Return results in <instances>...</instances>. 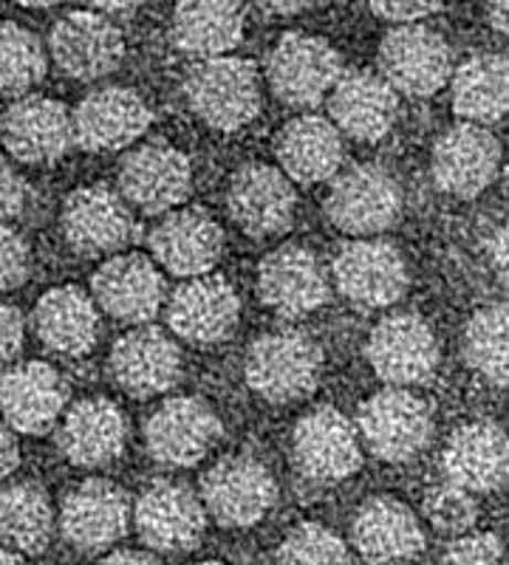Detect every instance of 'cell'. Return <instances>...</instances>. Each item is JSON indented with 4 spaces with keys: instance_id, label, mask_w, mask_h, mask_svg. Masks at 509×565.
Here are the masks:
<instances>
[{
    "instance_id": "db71d44e",
    "label": "cell",
    "mask_w": 509,
    "mask_h": 565,
    "mask_svg": "<svg viewBox=\"0 0 509 565\" xmlns=\"http://www.w3.org/2000/svg\"><path fill=\"white\" fill-rule=\"evenodd\" d=\"M199 565H224V563H199Z\"/></svg>"
},
{
    "instance_id": "52a82bcc",
    "label": "cell",
    "mask_w": 509,
    "mask_h": 565,
    "mask_svg": "<svg viewBox=\"0 0 509 565\" xmlns=\"http://www.w3.org/2000/svg\"><path fill=\"white\" fill-rule=\"evenodd\" d=\"M380 74L396 94L433 97L453 74L450 45L422 23H400L380 43Z\"/></svg>"
},
{
    "instance_id": "d6986e66",
    "label": "cell",
    "mask_w": 509,
    "mask_h": 565,
    "mask_svg": "<svg viewBox=\"0 0 509 565\" xmlns=\"http://www.w3.org/2000/svg\"><path fill=\"white\" fill-rule=\"evenodd\" d=\"M258 295L269 311L286 320L315 315L329 302V277L304 246H280L258 269Z\"/></svg>"
},
{
    "instance_id": "7dc6e473",
    "label": "cell",
    "mask_w": 509,
    "mask_h": 565,
    "mask_svg": "<svg viewBox=\"0 0 509 565\" xmlns=\"http://www.w3.org/2000/svg\"><path fill=\"white\" fill-rule=\"evenodd\" d=\"M490 257L498 275H507V230L503 226H498L490 235Z\"/></svg>"
},
{
    "instance_id": "7a4b0ae2",
    "label": "cell",
    "mask_w": 509,
    "mask_h": 565,
    "mask_svg": "<svg viewBox=\"0 0 509 565\" xmlns=\"http://www.w3.org/2000/svg\"><path fill=\"white\" fill-rule=\"evenodd\" d=\"M322 353L300 331H275L252 342L246 353V385L269 405H289L309 396L320 382Z\"/></svg>"
},
{
    "instance_id": "f5cc1de1",
    "label": "cell",
    "mask_w": 509,
    "mask_h": 565,
    "mask_svg": "<svg viewBox=\"0 0 509 565\" xmlns=\"http://www.w3.org/2000/svg\"><path fill=\"white\" fill-rule=\"evenodd\" d=\"M14 3H20V7H29V9H49V7H54V3H60V0H14Z\"/></svg>"
},
{
    "instance_id": "5bb4252c",
    "label": "cell",
    "mask_w": 509,
    "mask_h": 565,
    "mask_svg": "<svg viewBox=\"0 0 509 565\" xmlns=\"http://www.w3.org/2000/svg\"><path fill=\"white\" fill-rule=\"evenodd\" d=\"M221 438L213 407L195 396L168 398L145 427V447L161 467H195Z\"/></svg>"
},
{
    "instance_id": "d590c367",
    "label": "cell",
    "mask_w": 509,
    "mask_h": 565,
    "mask_svg": "<svg viewBox=\"0 0 509 565\" xmlns=\"http://www.w3.org/2000/svg\"><path fill=\"white\" fill-rule=\"evenodd\" d=\"M462 351L473 371L492 387L507 385V309L503 302L481 306L467 320Z\"/></svg>"
},
{
    "instance_id": "f1b7e54d",
    "label": "cell",
    "mask_w": 509,
    "mask_h": 565,
    "mask_svg": "<svg viewBox=\"0 0 509 565\" xmlns=\"http://www.w3.org/2000/svg\"><path fill=\"white\" fill-rule=\"evenodd\" d=\"M110 376L134 398L168 393L181 376V351L159 328H134L110 351Z\"/></svg>"
},
{
    "instance_id": "cb8c5ba5",
    "label": "cell",
    "mask_w": 509,
    "mask_h": 565,
    "mask_svg": "<svg viewBox=\"0 0 509 565\" xmlns=\"http://www.w3.org/2000/svg\"><path fill=\"white\" fill-rule=\"evenodd\" d=\"M331 122L360 141H380L400 119V94L382 74L365 68H342L329 90Z\"/></svg>"
},
{
    "instance_id": "4dcf8cb0",
    "label": "cell",
    "mask_w": 509,
    "mask_h": 565,
    "mask_svg": "<svg viewBox=\"0 0 509 565\" xmlns=\"http://www.w3.org/2000/svg\"><path fill=\"white\" fill-rule=\"evenodd\" d=\"M280 173L300 184L329 181L342 164V136L326 116L306 114L286 125L275 139Z\"/></svg>"
},
{
    "instance_id": "74e56055",
    "label": "cell",
    "mask_w": 509,
    "mask_h": 565,
    "mask_svg": "<svg viewBox=\"0 0 509 565\" xmlns=\"http://www.w3.org/2000/svg\"><path fill=\"white\" fill-rule=\"evenodd\" d=\"M277 565H354L340 534L320 523H300L277 548Z\"/></svg>"
},
{
    "instance_id": "2e32d148",
    "label": "cell",
    "mask_w": 509,
    "mask_h": 565,
    "mask_svg": "<svg viewBox=\"0 0 509 565\" xmlns=\"http://www.w3.org/2000/svg\"><path fill=\"white\" fill-rule=\"evenodd\" d=\"M74 145L88 153L130 148L153 125V110L136 90L108 85L91 90L72 114Z\"/></svg>"
},
{
    "instance_id": "f35d334b",
    "label": "cell",
    "mask_w": 509,
    "mask_h": 565,
    "mask_svg": "<svg viewBox=\"0 0 509 565\" xmlns=\"http://www.w3.org/2000/svg\"><path fill=\"white\" fill-rule=\"evenodd\" d=\"M422 512L436 532L456 534V537L470 532L478 521L476 494L453 483L450 478L427 487L425 498H422Z\"/></svg>"
},
{
    "instance_id": "8d00e7d4",
    "label": "cell",
    "mask_w": 509,
    "mask_h": 565,
    "mask_svg": "<svg viewBox=\"0 0 509 565\" xmlns=\"http://www.w3.org/2000/svg\"><path fill=\"white\" fill-rule=\"evenodd\" d=\"M45 77L40 40L18 23H0V94H23Z\"/></svg>"
},
{
    "instance_id": "ee69618b",
    "label": "cell",
    "mask_w": 509,
    "mask_h": 565,
    "mask_svg": "<svg viewBox=\"0 0 509 565\" xmlns=\"http://www.w3.org/2000/svg\"><path fill=\"white\" fill-rule=\"evenodd\" d=\"M23 317L14 306L0 300V367L9 365V362L18 356V351L23 348Z\"/></svg>"
},
{
    "instance_id": "f6af8a7d",
    "label": "cell",
    "mask_w": 509,
    "mask_h": 565,
    "mask_svg": "<svg viewBox=\"0 0 509 565\" xmlns=\"http://www.w3.org/2000/svg\"><path fill=\"white\" fill-rule=\"evenodd\" d=\"M18 463H20L18 441H14V436L9 433V427L0 424V481H3L7 476H12L14 469H18Z\"/></svg>"
},
{
    "instance_id": "8fae6325",
    "label": "cell",
    "mask_w": 509,
    "mask_h": 565,
    "mask_svg": "<svg viewBox=\"0 0 509 565\" xmlns=\"http://www.w3.org/2000/svg\"><path fill=\"white\" fill-rule=\"evenodd\" d=\"M139 540L150 552L188 554L204 537L206 512L201 498L181 483L153 481L130 507Z\"/></svg>"
},
{
    "instance_id": "ffe728a7",
    "label": "cell",
    "mask_w": 509,
    "mask_h": 565,
    "mask_svg": "<svg viewBox=\"0 0 509 565\" xmlns=\"http://www.w3.org/2000/svg\"><path fill=\"white\" fill-rule=\"evenodd\" d=\"M291 456L311 481H342L362 467L354 424L335 407H317L300 418L291 438Z\"/></svg>"
},
{
    "instance_id": "5b68a950",
    "label": "cell",
    "mask_w": 509,
    "mask_h": 565,
    "mask_svg": "<svg viewBox=\"0 0 509 565\" xmlns=\"http://www.w3.org/2000/svg\"><path fill=\"white\" fill-rule=\"evenodd\" d=\"M357 424L368 450L388 463L411 461L433 438L431 407L405 387H388L362 402Z\"/></svg>"
},
{
    "instance_id": "484cf974",
    "label": "cell",
    "mask_w": 509,
    "mask_h": 565,
    "mask_svg": "<svg viewBox=\"0 0 509 565\" xmlns=\"http://www.w3.org/2000/svg\"><path fill=\"white\" fill-rule=\"evenodd\" d=\"M57 447L74 467L99 469L117 461L128 441V418L110 398H79L60 416Z\"/></svg>"
},
{
    "instance_id": "ab89813d",
    "label": "cell",
    "mask_w": 509,
    "mask_h": 565,
    "mask_svg": "<svg viewBox=\"0 0 509 565\" xmlns=\"http://www.w3.org/2000/svg\"><path fill=\"white\" fill-rule=\"evenodd\" d=\"M438 565H507L503 540L492 532L458 534L445 548Z\"/></svg>"
},
{
    "instance_id": "3957f363",
    "label": "cell",
    "mask_w": 509,
    "mask_h": 565,
    "mask_svg": "<svg viewBox=\"0 0 509 565\" xmlns=\"http://www.w3.org/2000/svg\"><path fill=\"white\" fill-rule=\"evenodd\" d=\"M326 215L346 235H380L402 215V186L380 164H354L331 175Z\"/></svg>"
},
{
    "instance_id": "f546056e",
    "label": "cell",
    "mask_w": 509,
    "mask_h": 565,
    "mask_svg": "<svg viewBox=\"0 0 509 565\" xmlns=\"http://www.w3.org/2000/svg\"><path fill=\"white\" fill-rule=\"evenodd\" d=\"M445 476L473 494H490L507 483V433L498 422L462 424L445 447Z\"/></svg>"
},
{
    "instance_id": "b9f144b4",
    "label": "cell",
    "mask_w": 509,
    "mask_h": 565,
    "mask_svg": "<svg viewBox=\"0 0 509 565\" xmlns=\"http://www.w3.org/2000/svg\"><path fill=\"white\" fill-rule=\"evenodd\" d=\"M445 0H368V7L377 18L388 20V23H420V20L431 18L433 12L442 9Z\"/></svg>"
},
{
    "instance_id": "6da1fadb",
    "label": "cell",
    "mask_w": 509,
    "mask_h": 565,
    "mask_svg": "<svg viewBox=\"0 0 509 565\" xmlns=\"http://www.w3.org/2000/svg\"><path fill=\"white\" fill-rule=\"evenodd\" d=\"M184 99L201 122L233 134L261 114V79L244 57H206L184 77Z\"/></svg>"
},
{
    "instance_id": "836d02e7",
    "label": "cell",
    "mask_w": 509,
    "mask_h": 565,
    "mask_svg": "<svg viewBox=\"0 0 509 565\" xmlns=\"http://www.w3.org/2000/svg\"><path fill=\"white\" fill-rule=\"evenodd\" d=\"M507 57L496 52H481L467 57L450 74L453 110L462 122L498 125L507 116Z\"/></svg>"
},
{
    "instance_id": "603a6c76",
    "label": "cell",
    "mask_w": 509,
    "mask_h": 565,
    "mask_svg": "<svg viewBox=\"0 0 509 565\" xmlns=\"http://www.w3.org/2000/svg\"><path fill=\"white\" fill-rule=\"evenodd\" d=\"M226 206L252 238L284 235L295 221L297 193L291 181L269 164H246L230 181Z\"/></svg>"
},
{
    "instance_id": "ac0fdd59",
    "label": "cell",
    "mask_w": 509,
    "mask_h": 565,
    "mask_svg": "<svg viewBox=\"0 0 509 565\" xmlns=\"http://www.w3.org/2000/svg\"><path fill=\"white\" fill-rule=\"evenodd\" d=\"M130 498L110 481H83L60 503V534L74 548L103 552L128 534Z\"/></svg>"
},
{
    "instance_id": "d6a6232c",
    "label": "cell",
    "mask_w": 509,
    "mask_h": 565,
    "mask_svg": "<svg viewBox=\"0 0 509 565\" xmlns=\"http://www.w3.org/2000/svg\"><path fill=\"white\" fill-rule=\"evenodd\" d=\"M34 331L45 348L63 356H85L97 345V302L77 286L45 291L34 309Z\"/></svg>"
},
{
    "instance_id": "681fc988",
    "label": "cell",
    "mask_w": 509,
    "mask_h": 565,
    "mask_svg": "<svg viewBox=\"0 0 509 565\" xmlns=\"http://www.w3.org/2000/svg\"><path fill=\"white\" fill-rule=\"evenodd\" d=\"M487 20L496 34H507V0H484Z\"/></svg>"
},
{
    "instance_id": "9a60e30c",
    "label": "cell",
    "mask_w": 509,
    "mask_h": 565,
    "mask_svg": "<svg viewBox=\"0 0 509 565\" xmlns=\"http://www.w3.org/2000/svg\"><path fill=\"white\" fill-rule=\"evenodd\" d=\"M49 52L65 77L94 83L123 65L125 40L103 12H72L54 23Z\"/></svg>"
},
{
    "instance_id": "d4e9b609",
    "label": "cell",
    "mask_w": 509,
    "mask_h": 565,
    "mask_svg": "<svg viewBox=\"0 0 509 565\" xmlns=\"http://www.w3.org/2000/svg\"><path fill=\"white\" fill-rule=\"evenodd\" d=\"M94 302L105 315L130 326H145L165 306V280L153 260L142 255H117L91 277Z\"/></svg>"
},
{
    "instance_id": "83f0119b",
    "label": "cell",
    "mask_w": 509,
    "mask_h": 565,
    "mask_svg": "<svg viewBox=\"0 0 509 565\" xmlns=\"http://www.w3.org/2000/svg\"><path fill=\"white\" fill-rule=\"evenodd\" d=\"M68 405V385L45 362H26L0 376V413L12 430L43 436Z\"/></svg>"
},
{
    "instance_id": "1f68e13d",
    "label": "cell",
    "mask_w": 509,
    "mask_h": 565,
    "mask_svg": "<svg viewBox=\"0 0 509 565\" xmlns=\"http://www.w3.org/2000/svg\"><path fill=\"white\" fill-rule=\"evenodd\" d=\"M241 0H179L170 32L179 52L195 60L230 54L244 38Z\"/></svg>"
},
{
    "instance_id": "7c38bea8",
    "label": "cell",
    "mask_w": 509,
    "mask_h": 565,
    "mask_svg": "<svg viewBox=\"0 0 509 565\" xmlns=\"http://www.w3.org/2000/svg\"><path fill=\"white\" fill-rule=\"evenodd\" d=\"M63 235L74 252L85 257L114 255L136 241L130 204L105 184L74 190L63 204Z\"/></svg>"
},
{
    "instance_id": "f907efd6",
    "label": "cell",
    "mask_w": 509,
    "mask_h": 565,
    "mask_svg": "<svg viewBox=\"0 0 509 565\" xmlns=\"http://www.w3.org/2000/svg\"><path fill=\"white\" fill-rule=\"evenodd\" d=\"M97 565H159V563H156L150 554H142V552H117L103 557Z\"/></svg>"
},
{
    "instance_id": "9c48e42d",
    "label": "cell",
    "mask_w": 509,
    "mask_h": 565,
    "mask_svg": "<svg viewBox=\"0 0 509 565\" xmlns=\"http://www.w3.org/2000/svg\"><path fill=\"white\" fill-rule=\"evenodd\" d=\"M501 141L490 128L458 122L433 145V181L453 199H478L501 173Z\"/></svg>"
},
{
    "instance_id": "60d3db41",
    "label": "cell",
    "mask_w": 509,
    "mask_h": 565,
    "mask_svg": "<svg viewBox=\"0 0 509 565\" xmlns=\"http://www.w3.org/2000/svg\"><path fill=\"white\" fill-rule=\"evenodd\" d=\"M29 257L26 241L20 238V232H14L7 221H0V295L23 286L29 277Z\"/></svg>"
},
{
    "instance_id": "44dd1931",
    "label": "cell",
    "mask_w": 509,
    "mask_h": 565,
    "mask_svg": "<svg viewBox=\"0 0 509 565\" xmlns=\"http://www.w3.org/2000/svg\"><path fill=\"white\" fill-rule=\"evenodd\" d=\"M241 302L235 289L221 275H195L181 282L168 300V326L193 345H213L226 340L238 326Z\"/></svg>"
},
{
    "instance_id": "277c9868",
    "label": "cell",
    "mask_w": 509,
    "mask_h": 565,
    "mask_svg": "<svg viewBox=\"0 0 509 565\" xmlns=\"http://www.w3.org/2000/svg\"><path fill=\"white\" fill-rule=\"evenodd\" d=\"M342 74L335 45L306 32H289L277 40L266 57V79L280 103L289 108H315L329 97Z\"/></svg>"
},
{
    "instance_id": "7bdbcfd3",
    "label": "cell",
    "mask_w": 509,
    "mask_h": 565,
    "mask_svg": "<svg viewBox=\"0 0 509 565\" xmlns=\"http://www.w3.org/2000/svg\"><path fill=\"white\" fill-rule=\"evenodd\" d=\"M26 181L0 156V221L18 218L26 206Z\"/></svg>"
},
{
    "instance_id": "ba28073f",
    "label": "cell",
    "mask_w": 509,
    "mask_h": 565,
    "mask_svg": "<svg viewBox=\"0 0 509 565\" xmlns=\"http://www.w3.org/2000/svg\"><path fill=\"white\" fill-rule=\"evenodd\" d=\"M335 286L360 309H385L407 291V266L402 252L388 241L362 238L342 244L331 264Z\"/></svg>"
},
{
    "instance_id": "4fadbf2b",
    "label": "cell",
    "mask_w": 509,
    "mask_h": 565,
    "mask_svg": "<svg viewBox=\"0 0 509 565\" xmlns=\"http://www.w3.org/2000/svg\"><path fill=\"white\" fill-rule=\"evenodd\" d=\"M368 362L391 387L425 385L438 367V342L420 315H391L368 337Z\"/></svg>"
},
{
    "instance_id": "816d5d0a",
    "label": "cell",
    "mask_w": 509,
    "mask_h": 565,
    "mask_svg": "<svg viewBox=\"0 0 509 565\" xmlns=\"http://www.w3.org/2000/svg\"><path fill=\"white\" fill-rule=\"evenodd\" d=\"M0 565H26V563H23V557H20L18 552L0 546Z\"/></svg>"
},
{
    "instance_id": "30bf717a",
    "label": "cell",
    "mask_w": 509,
    "mask_h": 565,
    "mask_svg": "<svg viewBox=\"0 0 509 565\" xmlns=\"http://www.w3.org/2000/svg\"><path fill=\"white\" fill-rule=\"evenodd\" d=\"M193 164L168 141H145L119 164V193L148 215L170 212L190 195Z\"/></svg>"
},
{
    "instance_id": "c3c4849f",
    "label": "cell",
    "mask_w": 509,
    "mask_h": 565,
    "mask_svg": "<svg viewBox=\"0 0 509 565\" xmlns=\"http://www.w3.org/2000/svg\"><path fill=\"white\" fill-rule=\"evenodd\" d=\"M88 3L97 9V12L105 14H128L136 12L139 7H145L148 0H88Z\"/></svg>"
},
{
    "instance_id": "7402d4cb",
    "label": "cell",
    "mask_w": 509,
    "mask_h": 565,
    "mask_svg": "<svg viewBox=\"0 0 509 565\" xmlns=\"http://www.w3.org/2000/svg\"><path fill=\"white\" fill-rule=\"evenodd\" d=\"M351 540L368 565L411 563L427 546L425 529L416 512L391 494L362 503L351 523Z\"/></svg>"
},
{
    "instance_id": "4316f807",
    "label": "cell",
    "mask_w": 509,
    "mask_h": 565,
    "mask_svg": "<svg viewBox=\"0 0 509 565\" xmlns=\"http://www.w3.org/2000/svg\"><path fill=\"white\" fill-rule=\"evenodd\" d=\"M150 255L170 275L195 277L213 271L224 252V232L204 210H170L148 235Z\"/></svg>"
},
{
    "instance_id": "e0dca14e",
    "label": "cell",
    "mask_w": 509,
    "mask_h": 565,
    "mask_svg": "<svg viewBox=\"0 0 509 565\" xmlns=\"http://www.w3.org/2000/svg\"><path fill=\"white\" fill-rule=\"evenodd\" d=\"M0 141L23 164H54L74 148L72 110L60 99L20 97L0 114Z\"/></svg>"
},
{
    "instance_id": "e575fe53",
    "label": "cell",
    "mask_w": 509,
    "mask_h": 565,
    "mask_svg": "<svg viewBox=\"0 0 509 565\" xmlns=\"http://www.w3.org/2000/svg\"><path fill=\"white\" fill-rule=\"evenodd\" d=\"M54 532L52 503L43 489L18 483L0 492V546L18 554H38Z\"/></svg>"
},
{
    "instance_id": "bcb514c9",
    "label": "cell",
    "mask_w": 509,
    "mask_h": 565,
    "mask_svg": "<svg viewBox=\"0 0 509 565\" xmlns=\"http://www.w3.org/2000/svg\"><path fill=\"white\" fill-rule=\"evenodd\" d=\"M320 0H255V7L266 14H275V18H289V14H300L306 9H311Z\"/></svg>"
},
{
    "instance_id": "8992f818",
    "label": "cell",
    "mask_w": 509,
    "mask_h": 565,
    "mask_svg": "<svg viewBox=\"0 0 509 565\" xmlns=\"http://www.w3.org/2000/svg\"><path fill=\"white\" fill-rule=\"evenodd\" d=\"M275 478L252 456H226L201 478V507L226 529H250L269 514Z\"/></svg>"
}]
</instances>
